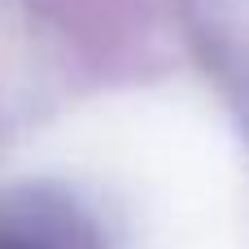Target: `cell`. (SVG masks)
I'll list each match as a JSON object with an SVG mask.
<instances>
[{
    "mask_svg": "<svg viewBox=\"0 0 249 249\" xmlns=\"http://www.w3.org/2000/svg\"><path fill=\"white\" fill-rule=\"evenodd\" d=\"M0 249H22V245H0Z\"/></svg>",
    "mask_w": 249,
    "mask_h": 249,
    "instance_id": "obj_1",
    "label": "cell"
}]
</instances>
